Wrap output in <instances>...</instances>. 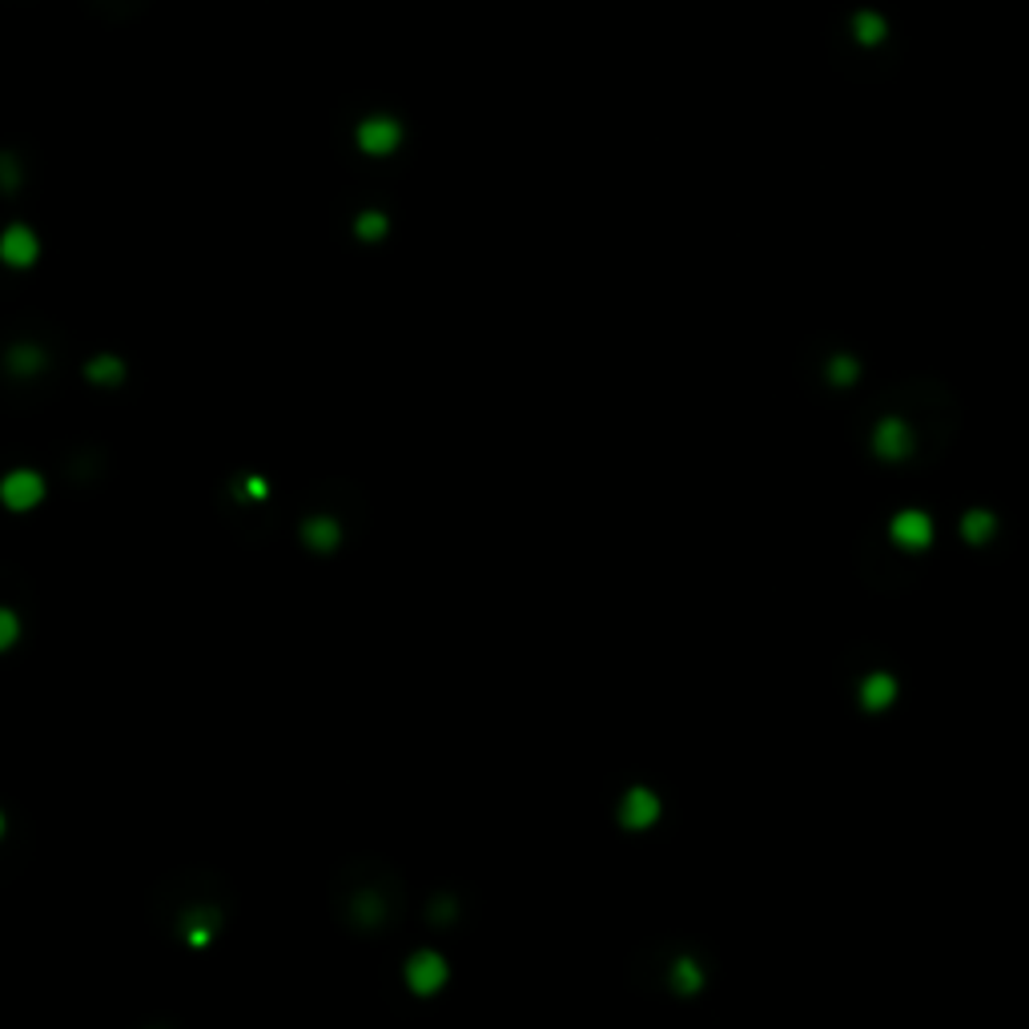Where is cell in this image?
I'll use <instances>...</instances> for the list:
<instances>
[{
	"instance_id": "18",
	"label": "cell",
	"mask_w": 1029,
	"mask_h": 1029,
	"mask_svg": "<svg viewBox=\"0 0 1029 1029\" xmlns=\"http://www.w3.org/2000/svg\"><path fill=\"white\" fill-rule=\"evenodd\" d=\"M386 234V218L378 210H371V213H362L359 218V237L362 242H378V237Z\"/></svg>"
},
{
	"instance_id": "14",
	"label": "cell",
	"mask_w": 1029,
	"mask_h": 1029,
	"mask_svg": "<svg viewBox=\"0 0 1029 1029\" xmlns=\"http://www.w3.org/2000/svg\"><path fill=\"white\" fill-rule=\"evenodd\" d=\"M213 929H218V913H210V909H198V913H189L186 917V942L189 945H210Z\"/></svg>"
},
{
	"instance_id": "11",
	"label": "cell",
	"mask_w": 1029,
	"mask_h": 1029,
	"mask_svg": "<svg viewBox=\"0 0 1029 1029\" xmlns=\"http://www.w3.org/2000/svg\"><path fill=\"white\" fill-rule=\"evenodd\" d=\"M302 539H306V547H314V551H335L338 543H342V527H338V519H330V515H314V519L302 523Z\"/></svg>"
},
{
	"instance_id": "20",
	"label": "cell",
	"mask_w": 1029,
	"mask_h": 1029,
	"mask_svg": "<svg viewBox=\"0 0 1029 1029\" xmlns=\"http://www.w3.org/2000/svg\"><path fill=\"white\" fill-rule=\"evenodd\" d=\"M246 491H249V495H258V499H261V495H266V483H261V479H249Z\"/></svg>"
},
{
	"instance_id": "10",
	"label": "cell",
	"mask_w": 1029,
	"mask_h": 1029,
	"mask_svg": "<svg viewBox=\"0 0 1029 1029\" xmlns=\"http://www.w3.org/2000/svg\"><path fill=\"white\" fill-rule=\"evenodd\" d=\"M957 531H961V539H966L969 547H985L993 535H997V515L985 507H969V511H961Z\"/></svg>"
},
{
	"instance_id": "21",
	"label": "cell",
	"mask_w": 1029,
	"mask_h": 1029,
	"mask_svg": "<svg viewBox=\"0 0 1029 1029\" xmlns=\"http://www.w3.org/2000/svg\"><path fill=\"white\" fill-rule=\"evenodd\" d=\"M0 837H4V812H0Z\"/></svg>"
},
{
	"instance_id": "16",
	"label": "cell",
	"mask_w": 1029,
	"mask_h": 1029,
	"mask_svg": "<svg viewBox=\"0 0 1029 1029\" xmlns=\"http://www.w3.org/2000/svg\"><path fill=\"white\" fill-rule=\"evenodd\" d=\"M9 362H13L16 374H33V371H40V366H45V354H40L37 347H16Z\"/></svg>"
},
{
	"instance_id": "3",
	"label": "cell",
	"mask_w": 1029,
	"mask_h": 1029,
	"mask_svg": "<svg viewBox=\"0 0 1029 1029\" xmlns=\"http://www.w3.org/2000/svg\"><path fill=\"white\" fill-rule=\"evenodd\" d=\"M402 978H407L410 993H419V997H434V993L443 990V985H447V978H451L447 957L434 954V949H419V954L407 961Z\"/></svg>"
},
{
	"instance_id": "1",
	"label": "cell",
	"mask_w": 1029,
	"mask_h": 1029,
	"mask_svg": "<svg viewBox=\"0 0 1029 1029\" xmlns=\"http://www.w3.org/2000/svg\"><path fill=\"white\" fill-rule=\"evenodd\" d=\"M933 539H937V523H933L929 511L921 507L893 511V519H889V543L893 547H901L909 556H921V551L933 547Z\"/></svg>"
},
{
	"instance_id": "8",
	"label": "cell",
	"mask_w": 1029,
	"mask_h": 1029,
	"mask_svg": "<svg viewBox=\"0 0 1029 1029\" xmlns=\"http://www.w3.org/2000/svg\"><path fill=\"white\" fill-rule=\"evenodd\" d=\"M897 695H901V683H897L893 671H868L865 680H861V688H856V700H861V708L865 712H889V708L897 704Z\"/></svg>"
},
{
	"instance_id": "6",
	"label": "cell",
	"mask_w": 1029,
	"mask_h": 1029,
	"mask_svg": "<svg viewBox=\"0 0 1029 1029\" xmlns=\"http://www.w3.org/2000/svg\"><path fill=\"white\" fill-rule=\"evenodd\" d=\"M40 258V237L28 230V225H9L4 234H0V261L4 266H13V270H28L33 261Z\"/></svg>"
},
{
	"instance_id": "4",
	"label": "cell",
	"mask_w": 1029,
	"mask_h": 1029,
	"mask_svg": "<svg viewBox=\"0 0 1029 1029\" xmlns=\"http://www.w3.org/2000/svg\"><path fill=\"white\" fill-rule=\"evenodd\" d=\"M664 817V805H659V796L652 793V788H644V784H635V788H628L620 800V825L632 832H647L656 820Z\"/></svg>"
},
{
	"instance_id": "17",
	"label": "cell",
	"mask_w": 1029,
	"mask_h": 1029,
	"mask_svg": "<svg viewBox=\"0 0 1029 1029\" xmlns=\"http://www.w3.org/2000/svg\"><path fill=\"white\" fill-rule=\"evenodd\" d=\"M16 640H21V620H16V611L0 608V652H9Z\"/></svg>"
},
{
	"instance_id": "12",
	"label": "cell",
	"mask_w": 1029,
	"mask_h": 1029,
	"mask_svg": "<svg viewBox=\"0 0 1029 1029\" xmlns=\"http://www.w3.org/2000/svg\"><path fill=\"white\" fill-rule=\"evenodd\" d=\"M671 990L680 993V997H695V993L704 990V969L695 966L692 957H680L671 966Z\"/></svg>"
},
{
	"instance_id": "7",
	"label": "cell",
	"mask_w": 1029,
	"mask_h": 1029,
	"mask_svg": "<svg viewBox=\"0 0 1029 1029\" xmlns=\"http://www.w3.org/2000/svg\"><path fill=\"white\" fill-rule=\"evenodd\" d=\"M402 141V125L395 117H366L359 125V150L371 153V157H386V153L398 150Z\"/></svg>"
},
{
	"instance_id": "5",
	"label": "cell",
	"mask_w": 1029,
	"mask_h": 1029,
	"mask_svg": "<svg viewBox=\"0 0 1029 1029\" xmlns=\"http://www.w3.org/2000/svg\"><path fill=\"white\" fill-rule=\"evenodd\" d=\"M45 499V479L37 471H9L0 479V503L9 511H33Z\"/></svg>"
},
{
	"instance_id": "9",
	"label": "cell",
	"mask_w": 1029,
	"mask_h": 1029,
	"mask_svg": "<svg viewBox=\"0 0 1029 1029\" xmlns=\"http://www.w3.org/2000/svg\"><path fill=\"white\" fill-rule=\"evenodd\" d=\"M853 40L861 49H877L889 40V16L877 13V9H861L853 13Z\"/></svg>"
},
{
	"instance_id": "19",
	"label": "cell",
	"mask_w": 1029,
	"mask_h": 1029,
	"mask_svg": "<svg viewBox=\"0 0 1029 1029\" xmlns=\"http://www.w3.org/2000/svg\"><path fill=\"white\" fill-rule=\"evenodd\" d=\"M16 182H21V169L13 165V157H0V186L13 189Z\"/></svg>"
},
{
	"instance_id": "13",
	"label": "cell",
	"mask_w": 1029,
	"mask_h": 1029,
	"mask_svg": "<svg viewBox=\"0 0 1029 1029\" xmlns=\"http://www.w3.org/2000/svg\"><path fill=\"white\" fill-rule=\"evenodd\" d=\"M85 378L93 386H117L125 378V362L117 354H97V359H89Z\"/></svg>"
},
{
	"instance_id": "15",
	"label": "cell",
	"mask_w": 1029,
	"mask_h": 1029,
	"mask_svg": "<svg viewBox=\"0 0 1029 1029\" xmlns=\"http://www.w3.org/2000/svg\"><path fill=\"white\" fill-rule=\"evenodd\" d=\"M861 378V362L853 354H832L829 359V383L832 386H853Z\"/></svg>"
},
{
	"instance_id": "2",
	"label": "cell",
	"mask_w": 1029,
	"mask_h": 1029,
	"mask_svg": "<svg viewBox=\"0 0 1029 1029\" xmlns=\"http://www.w3.org/2000/svg\"><path fill=\"white\" fill-rule=\"evenodd\" d=\"M873 455H877L880 463H905L913 459V451H917V434H913V426H909L905 419H897V414H885V419L873 426Z\"/></svg>"
}]
</instances>
